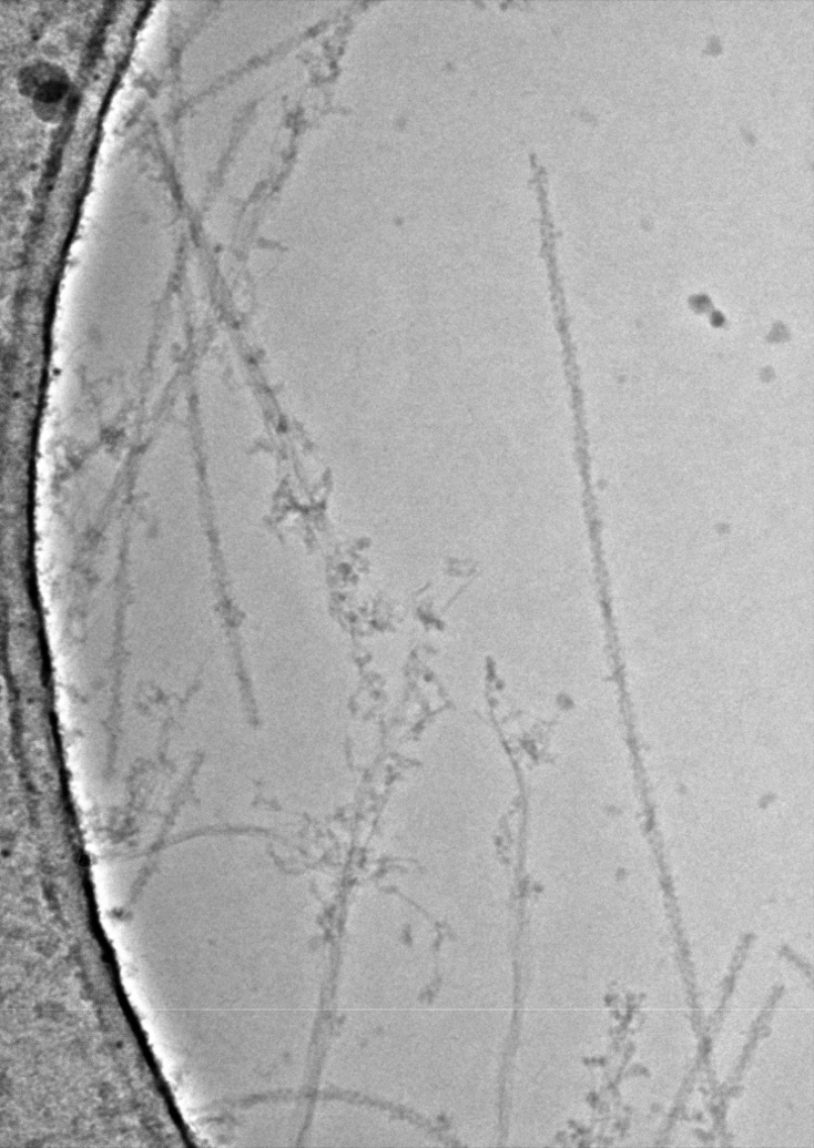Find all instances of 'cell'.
<instances>
[{
    "label": "cell",
    "mask_w": 814,
    "mask_h": 1148,
    "mask_svg": "<svg viewBox=\"0 0 814 1148\" xmlns=\"http://www.w3.org/2000/svg\"><path fill=\"white\" fill-rule=\"evenodd\" d=\"M21 89L42 106L52 108L67 96L69 82L65 73L50 64H38L21 75Z\"/></svg>",
    "instance_id": "cell-1"
}]
</instances>
